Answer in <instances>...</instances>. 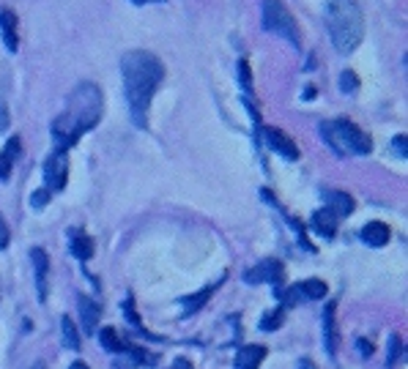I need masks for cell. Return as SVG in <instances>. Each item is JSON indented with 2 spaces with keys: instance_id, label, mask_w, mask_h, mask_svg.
<instances>
[{
  "instance_id": "cell-1",
  "label": "cell",
  "mask_w": 408,
  "mask_h": 369,
  "mask_svg": "<svg viewBox=\"0 0 408 369\" xmlns=\"http://www.w3.org/2000/svg\"><path fill=\"white\" fill-rule=\"evenodd\" d=\"M121 77H124V93L129 102V115L137 129L148 123V107L157 93V88L165 80V66L157 55L146 49H132L121 58Z\"/></svg>"
},
{
  "instance_id": "cell-2",
  "label": "cell",
  "mask_w": 408,
  "mask_h": 369,
  "mask_svg": "<svg viewBox=\"0 0 408 369\" xmlns=\"http://www.w3.org/2000/svg\"><path fill=\"white\" fill-rule=\"evenodd\" d=\"M102 107H104L102 91L93 82H80L71 91L63 115L52 123V134H55L58 148L60 151H69L80 140V134H85L88 129H93L99 123V118H102Z\"/></svg>"
},
{
  "instance_id": "cell-3",
  "label": "cell",
  "mask_w": 408,
  "mask_h": 369,
  "mask_svg": "<svg viewBox=\"0 0 408 369\" xmlns=\"http://www.w3.org/2000/svg\"><path fill=\"white\" fill-rule=\"evenodd\" d=\"M326 27L332 36V44L348 55L362 44L365 36V16L354 0H329L326 5Z\"/></svg>"
},
{
  "instance_id": "cell-4",
  "label": "cell",
  "mask_w": 408,
  "mask_h": 369,
  "mask_svg": "<svg viewBox=\"0 0 408 369\" xmlns=\"http://www.w3.org/2000/svg\"><path fill=\"white\" fill-rule=\"evenodd\" d=\"M321 134L337 156H365L373 151L370 137L359 126H354L351 121H324Z\"/></svg>"
},
{
  "instance_id": "cell-5",
  "label": "cell",
  "mask_w": 408,
  "mask_h": 369,
  "mask_svg": "<svg viewBox=\"0 0 408 369\" xmlns=\"http://www.w3.org/2000/svg\"><path fill=\"white\" fill-rule=\"evenodd\" d=\"M263 27L269 33H277L282 38H288L293 47H299V25L293 19V14L288 11V5L282 0H263Z\"/></svg>"
},
{
  "instance_id": "cell-6",
  "label": "cell",
  "mask_w": 408,
  "mask_h": 369,
  "mask_svg": "<svg viewBox=\"0 0 408 369\" xmlns=\"http://www.w3.org/2000/svg\"><path fill=\"white\" fill-rule=\"evenodd\" d=\"M44 181H47V191H60L66 181H69V159H66V151L55 148V154L47 159L44 165Z\"/></svg>"
},
{
  "instance_id": "cell-7",
  "label": "cell",
  "mask_w": 408,
  "mask_h": 369,
  "mask_svg": "<svg viewBox=\"0 0 408 369\" xmlns=\"http://www.w3.org/2000/svg\"><path fill=\"white\" fill-rule=\"evenodd\" d=\"M263 140H266V145H269L277 156H282V159H288V162H296V159H299V145H296L285 132H280V129H263Z\"/></svg>"
},
{
  "instance_id": "cell-8",
  "label": "cell",
  "mask_w": 408,
  "mask_h": 369,
  "mask_svg": "<svg viewBox=\"0 0 408 369\" xmlns=\"http://www.w3.org/2000/svg\"><path fill=\"white\" fill-rule=\"evenodd\" d=\"M244 282H247V285H260V282L280 285V282H282V263H277V260H263L260 265H255L252 271L244 274Z\"/></svg>"
},
{
  "instance_id": "cell-9",
  "label": "cell",
  "mask_w": 408,
  "mask_h": 369,
  "mask_svg": "<svg viewBox=\"0 0 408 369\" xmlns=\"http://www.w3.org/2000/svg\"><path fill=\"white\" fill-rule=\"evenodd\" d=\"M30 260H33V271H36V290H38V298L44 301V298H47V274H49L47 252L36 246V249L30 252Z\"/></svg>"
},
{
  "instance_id": "cell-10",
  "label": "cell",
  "mask_w": 408,
  "mask_h": 369,
  "mask_svg": "<svg viewBox=\"0 0 408 369\" xmlns=\"http://www.w3.org/2000/svg\"><path fill=\"white\" fill-rule=\"evenodd\" d=\"M0 36H3V44L8 52H16L19 47V38H16V16L14 11L8 8H0Z\"/></svg>"
},
{
  "instance_id": "cell-11",
  "label": "cell",
  "mask_w": 408,
  "mask_h": 369,
  "mask_svg": "<svg viewBox=\"0 0 408 369\" xmlns=\"http://www.w3.org/2000/svg\"><path fill=\"white\" fill-rule=\"evenodd\" d=\"M389 227L384 224V222H367L365 227H362V241L367 243V246H373V249H381V246H387V241H389Z\"/></svg>"
},
{
  "instance_id": "cell-12",
  "label": "cell",
  "mask_w": 408,
  "mask_h": 369,
  "mask_svg": "<svg viewBox=\"0 0 408 369\" xmlns=\"http://www.w3.org/2000/svg\"><path fill=\"white\" fill-rule=\"evenodd\" d=\"M77 307H80V320H82V331L85 334H93L96 326H99V304L91 301L88 296H80L77 298Z\"/></svg>"
},
{
  "instance_id": "cell-13",
  "label": "cell",
  "mask_w": 408,
  "mask_h": 369,
  "mask_svg": "<svg viewBox=\"0 0 408 369\" xmlns=\"http://www.w3.org/2000/svg\"><path fill=\"white\" fill-rule=\"evenodd\" d=\"M263 359H266V348L263 345H247V348H241L238 350V356H236V369H258L263 364Z\"/></svg>"
},
{
  "instance_id": "cell-14",
  "label": "cell",
  "mask_w": 408,
  "mask_h": 369,
  "mask_svg": "<svg viewBox=\"0 0 408 369\" xmlns=\"http://www.w3.org/2000/svg\"><path fill=\"white\" fill-rule=\"evenodd\" d=\"M324 345L326 353L335 356L337 353V326H335V304H329L324 309Z\"/></svg>"
},
{
  "instance_id": "cell-15",
  "label": "cell",
  "mask_w": 408,
  "mask_h": 369,
  "mask_svg": "<svg viewBox=\"0 0 408 369\" xmlns=\"http://www.w3.org/2000/svg\"><path fill=\"white\" fill-rule=\"evenodd\" d=\"M326 208L340 219V216H348L354 211V197L345 194V191H326Z\"/></svg>"
},
{
  "instance_id": "cell-16",
  "label": "cell",
  "mask_w": 408,
  "mask_h": 369,
  "mask_svg": "<svg viewBox=\"0 0 408 369\" xmlns=\"http://www.w3.org/2000/svg\"><path fill=\"white\" fill-rule=\"evenodd\" d=\"M313 230H315V233H321L324 238H332V235H335V230H337V216H335L329 208L315 211V213H313Z\"/></svg>"
},
{
  "instance_id": "cell-17",
  "label": "cell",
  "mask_w": 408,
  "mask_h": 369,
  "mask_svg": "<svg viewBox=\"0 0 408 369\" xmlns=\"http://www.w3.org/2000/svg\"><path fill=\"white\" fill-rule=\"evenodd\" d=\"M60 340H63V348L80 350V331L71 318H60Z\"/></svg>"
},
{
  "instance_id": "cell-18",
  "label": "cell",
  "mask_w": 408,
  "mask_h": 369,
  "mask_svg": "<svg viewBox=\"0 0 408 369\" xmlns=\"http://www.w3.org/2000/svg\"><path fill=\"white\" fill-rule=\"evenodd\" d=\"M214 290H216V285H208L203 287L201 293H195V296H190V298H184L181 304H184V309H187V315H195V312H201L205 307V301L214 296Z\"/></svg>"
},
{
  "instance_id": "cell-19",
  "label": "cell",
  "mask_w": 408,
  "mask_h": 369,
  "mask_svg": "<svg viewBox=\"0 0 408 369\" xmlns=\"http://www.w3.org/2000/svg\"><path fill=\"white\" fill-rule=\"evenodd\" d=\"M99 342H102V348H104V350H110V353H124V348H126V342H124V340H121L113 329H102Z\"/></svg>"
},
{
  "instance_id": "cell-20",
  "label": "cell",
  "mask_w": 408,
  "mask_h": 369,
  "mask_svg": "<svg viewBox=\"0 0 408 369\" xmlns=\"http://www.w3.org/2000/svg\"><path fill=\"white\" fill-rule=\"evenodd\" d=\"M71 254L80 260H91L93 257V241L88 235H74L71 241Z\"/></svg>"
},
{
  "instance_id": "cell-21",
  "label": "cell",
  "mask_w": 408,
  "mask_h": 369,
  "mask_svg": "<svg viewBox=\"0 0 408 369\" xmlns=\"http://www.w3.org/2000/svg\"><path fill=\"white\" fill-rule=\"evenodd\" d=\"M299 293H302L304 298L318 301V298H324V296H326V285H324L321 279H307V282H302V285H299Z\"/></svg>"
},
{
  "instance_id": "cell-22",
  "label": "cell",
  "mask_w": 408,
  "mask_h": 369,
  "mask_svg": "<svg viewBox=\"0 0 408 369\" xmlns=\"http://www.w3.org/2000/svg\"><path fill=\"white\" fill-rule=\"evenodd\" d=\"M238 82L244 88V93H252V71L247 60H238Z\"/></svg>"
},
{
  "instance_id": "cell-23",
  "label": "cell",
  "mask_w": 408,
  "mask_h": 369,
  "mask_svg": "<svg viewBox=\"0 0 408 369\" xmlns=\"http://www.w3.org/2000/svg\"><path fill=\"white\" fill-rule=\"evenodd\" d=\"M356 88H359L356 74H354V71H343V77H340V91H343V93H354Z\"/></svg>"
},
{
  "instance_id": "cell-24",
  "label": "cell",
  "mask_w": 408,
  "mask_h": 369,
  "mask_svg": "<svg viewBox=\"0 0 408 369\" xmlns=\"http://www.w3.org/2000/svg\"><path fill=\"white\" fill-rule=\"evenodd\" d=\"M47 200H49V191H47V189L33 191V194H30V205H33V211H41V208L47 205Z\"/></svg>"
},
{
  "instance_id": "cell-25",
  "label": "cell",
  "mask_w": 408,
  "mask_h": 369,
  "mask_svg": "<svg viewBox=\"0 0 408 369\" xmlns=\"http://www.w3.org/2000/svg\"><path fill=\"white\" fill-rule=\"evenodd\" d=\"M282 326V315L280 312H271V315H266L263 320H260V329L263 331H271V329H280Z\"/></svg>"
},
{
  "instance_id": "cell-26",
  "label": "cell",
  "mask_w": 408,
  "mask_h": 369,
  "mask_svg": "<svg viewBox=\"0 0 408 369\" xmlns=\"http://www.w3.org/2000/svg\"><path fill=\"white\" fill-rule=\"evenodd\" d=\"M408 137L406 134H398V137H395V143H392V148H395V154H398V156H400V159H406L408 156Z\"/></svg>"
},
{
  "instance_id": "cell-27",
  "label": "cell",
  "mask_w": 408,
  "mask_h": 369,
  "mask_svg": "<svg viewBox=\"0 0 408 369\" xmlns=\"http://www.w3.org/2000/svg\"><path fill=\"white\" fill-rule=\"evenodd\" d=\"M387 359H389V361H398V359H400V340H398L395 334L389 337V356H387Z\"/></svg>"
},
{
  "instance_id": "cell-28",
  "label": "cell",
  "mask_w": 408,
  "mask_h": 369,
  "mask_svg": "<svg viewBox=\"0 0 408 369\" xmlns=\"http://www.w3.org/2000/svg\"><path fill=\"white\" fill-rule=\"evenodd\" d=\"M8 246V224H5V219L0 216V249H5Z\"/></svg>"
},
{
  "instance_id": "cell-29",
  "label": "cell",
  "mask_w": 408,
  "mask_h": 369,
  "mask_svg": "<svg viewBox=\"0 0 408 369\" xmlns=\"http://www.w3.org/2000/svg\"><path fill=\"white\" fill-rule=\"evenodd\" d=\"M299 298H302V293H299V285H296V287H291V293L285 296V307H293Z\"/></svg>"
},
{
  "instance_id": "cell-30",
  "label": "cell",
  "mask_w": 408,
  "mask_h": 369,
  "mask_svg": "<svg viewBox=\"0 0 408 369\" xmlns=\"http://www.w3.org/2000/svg\"><path fill=\"white\" fill-rule=\"evenodd\" d=\"M8 173H11V162L0 154V181H5V178H8Z\"/></svg>"
},
{
  "instance_id": "cell-31",
  "label": "cell",
  "mask_w": 408,
  "mask_h": 369,
  "mask_svg": "<svg viewBox=\"0 0 408 369\" xmlns=\"http://www.w3.org/2000/svg\"><path fill=\"white\" fill-rule=\"evenodd\" d=\"M8 129V107L0 102V132H5Z\"/></svg>"
},
{
  "instance_id": "cell-32",
  "label": "cell",
  "mask_w": 408,
  "mask_h": 369,
  "mask_svg": "<svg viewBox=\"0 0 408 369\" xmlns=\"http://www.w3.org/2000/svg\"><path fill=\"white\" fill-rule=\"evenodd\" d=\"M356 348H359V350L365 353V359H367V356L373 353V345H370V342H365V340H359V342H356Z\"/></svg>"
},
{
  "instance_id": "cell-33",
  "label": "cell",
  "mask_w": 408,
  "mask_h": 369,
  "mask_svg": "<svg viewBox=\"0 0 408 369\" xmlns=\"http://www.w3.org/2000/svg\"><path fill=\"white\" fill-rule=\"evenodd\" d=\"M173 369H192V367H190V361H184V359H179V361L173 364Z\"/></svg>"
},
{
  "instance_id": "cell-34",
  "label": "cell",
  "mask_w": 408,
  "mask_h": 369,
  "mask_svg": "<svg viewBox=\"0 0 408 369\" xmlns=\"http://www.w3.org/2000/svg\"><path fill=\"white\" fill-rule=\"evenodd\" d=\"M69 369H88V364H82V361H74V364H71Z\"/></svg>"
},
{
  "instance_id": "cell-35",
  "label": "cell",
  "mask_w": 408,
  "mask_h": 369,
  "mask_svg": "<svg viewBox=\"0 0 408 369\" xmlns=\"http://www.w3.org/2000/svg\"><path fill=\"white\" fill-rule=\"evenodd\" d=\"M302 369H313V364L310 361H302Z\"/></svg>"
},
{
  "instance_id": "cell-36",
  "label": "cell",
  "mask_w": 408,
  "mask_h": 369,
  "mask_svg": "<svg viewBox=\"0 0 408 369\" xmlns=\"http://www.w3.org/2000/svg\"><path fill=\"white\" fill-rule=\"evenodd\" d=\"M30 369H47V367H44V364H41V361H38V364H33V367H30Z\"/></svg>"
},
{
  "instance_id": "cell-37",
  "label": "cell",
  "mask_w": 408,
  "mask_h": 369,
  "mask_svg": "<svg viewBox=\"0 0 408 369\" xmlns=\"http://www.w3.org/2000/svg\"><path fill=\"white\" fill-rule=\"evenodd\" d=\"M132 3H135V5H146V0H132Z\"/></svg>"
}]
</instances>
